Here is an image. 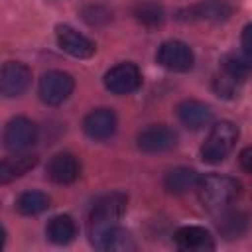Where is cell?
<instances>
[{"mask_svg": "<svg viewBox=\"0 0 252 252\" xmlns=\"http://www.w3.org/2000/svg\"><path fill=\"white\" fill-rule=\"evenodd\" d=\"M199 199L205 209L209 211H222L226 209L240 193V185L236 179L228 175H207L199 183Z\"/></svg>", "mask_w": 252, "mask_h": 252, "instance_id": "1", "label": "cell"}, {"mask_svg": "<svg viewBox=\"0 0 252 252\" xmlns=\"http://www.w3.org/2000/svg\"><path fill=\"white\" fill-rule=\"evenodd\" d=\"M128 197L124 193H108L94 201L91 217H89V230L91 238L98 236L108 226L116 224V220L126 213Z\"/></svg>", "mask_w": 252, "mask_h": 252, "instance_id": "2", "label": "cell"}, {"mask_svg": "<svg viewBox=\"0 0 252 252\" xmlns=\"http://www.w3.org/2000/svg\"><path fill=\"white\" fill-rule=\"evenodd\" d=\"M236 140H238V128L232 122H228V120L217 122L211 128V132H209V136H207V140H205V144L201 148L203 161L220 163L232 152Z\"/></svg>", "mask_w": 252, "mask_h": 252, "instance_id": "3", "label": "cell"}, {"mask_svg": "<svg viewBox=\"0 0 252 252\" xmlns=\"http://www.w3.org/2000/svg\"><path fill=\"white\" fill-rule=\"evenodd\" d=\"M248 71H250V59L248 57H236V55L226 57L222 63V71L215 77V83H213L217 94L222 98H232L238 93Z\"/></svg>", "mask_w": 252, "mask_h": 252, "instance_id": "4", "label": "cell"}, {"mask_svg": "<svg viewBox=\"0 0 252 252\" xmlns=\"http://www.w3.org/2000/svg\"><path fill=\"white\" fill-rule=\"evenodd\" d=\"M73 89H75L73 77L63 71H49L39 81V96L49 106L63 104L71 96Z\"/></svg>", "mask_w": 252, "mask_h": 252, "instance_id": "5", "label": "cell"}, {"mask_svg": "<svg viewBox=\"0 0 252 252\" xmlns=\"http://www.w3.org/2000/svg\"><path fill=\"white\" fill-rule=\"evenodd\" d=\"M156 59L161 67H165L167 71H175V73L189 71L193 67V61H195L191 47L183 41H177V39L163 41L158 49Z\"/></svg>", "mask_w": 252, "mask_h": 252, "instance_id": "6", "label": "cell"}, {"mask_svg": "<svg viewBox=\"0 0 252 252\" xmlns=\"http://www.w3.org/2000/svg\"><path fill=\"white\" fill-rule=\"evenodd\" d=\"M37 140V126L24 116L12 118L4 128V146L10 152H24Z\"/></svg>", "mask_w": 252, "mask_h": 252, "instance_id": "7", "label": "cell"}, {"mask_svg": "<svg viewBox=\"0 0 252 252\" xmlns=\"http://www.w3.org/2000/svg\"><path fill=\"white\" fill-rule=\"evenodd\" d=\"M142 85V73L134 63H118L104 75V87L114 94L134 93Z\"/></svg>", "mask_w": 252, "mask_h": 252, "instance_id": "8", "label": "cell"}, {"mask_svg": "<svg viewBox=\"0 0 252 252\" xmlns=\"http://www.w3.org/2000/svg\"><path fill=\"white\" fill-rule=\"evenodd\" d=\"M32 83V71L20 63V61H8L2 67L0 73V91L4 96L12 98V96H20L28 91Z\"/></svg>", "mask_w": 252, "mask_h": 252, "instance_id": "9", "label": "cell"}, {"mask_svg": "<svg viewBox=\"0 0 252 252\" xmlns=\"http://www.w3.org/2000/svg\"><path fill=\"white\" fill-rule=\"evenodd\" d=\"M177 136L171 128L163 126V124H154L148 126L146 130H142L138 134V148L146 154H161L167 152L175 146Z\"/></svg>", "mask_w": 252, "mask_h": 252, "instance_id": "10", "label": "cell"}, {"mask_svg": "<svg viewBox=\"0 0 252 252\" xmlns=\"http://www.w3.org/2000/svg\"><path fill=\"white\" fill-rule=\"evenodd\" d=\"M187 16H181L185 20H197V22H211V24H219L230 18L232 14V4L226 0H203L191 8H187L185 12Z\"/></svg>", "mask_w": 252, "mask_h": 252, "instance_id": "11", "label": "cell"}, {"mask_svg": "<svg viewBox=\"0 0 252 252\" xmlns=\"http://www.w3.org/2000/svg\"><path fill=\"white\" fill-rule=\"evenodd\" d=\"M57 43L65 53H69L71 57H77V59H87L96 49L89 37H85L71 26H57Z\"/></svg>", "mask_w": 252, "mask_h": 252, "instance_id": "12", "label": "cell"}, {"mask_svg": "<svg viewBox=\"0 0 252 252\" xmlns=\"http://www.w3.org/2000/svg\"><path fill=\"white\" fill-rule=\"evenodd\" d=\"M83 130L93 140H106L116 130V114L110 108H96L85 116Z\"/></svg>", "mask_w": 252, "mask_h": 252, "instance_id": "13", "label": "cell"}, {"mask_svg": "<svg viewBox=\"0 0 252 252\" xmlns=\"http://www.w3.org/2000/svg\"><path fill=\"white\" fill-rule=\"evenodd\" d=\"M81 173V165L73 154H55L47 163V177L57 185L73 183Z\"/></svg>", "mask_w": 252, "mask_h": 252, "instance_id": "14", "label": "cell"}, {"mask_svg": "<svg viewBox=\"0 0 252 252\" xmlns=\"http://www.w3.org/2000/svg\"><path fill=\"white\" fill-rule=\"evenodd\" d=\"M177 116L183 126L191 130H199V128H205L213 120V110L209 104L201 100H183L177 106Z\"/></svg>", "mask_w": 252, "mask_h": 252, "instance_id": "15", "label": "cell"}, {"mask_svg": "<svg viewBox=\"0 0 252 252\" xmlns=\"http://www.w3.org/2000/svg\"><path fill=\"white\" fill-rule=\"evenodd\" d=\"M93 244L100 250H110V252H126V250H134L136 244L130 236V232L122 226H108L106 230H102L98 236L93 238Z\"/></svg>", "mask_w": 252, "mask_h": 252, "instance_id": "16", "label": "cell"}, {"mask_svg": "<svg viewBox=\"0 0 252 252\" xmlns=\"http://www.w3.org/2000/svg\"><path fill=\"white\" fill-rule=\"evenodd\" d=\"M201 179L203 177L191 167H175V169L167 171V175L163 179V185L169 193L183 195V193H189V191H197Z\"/></svg>", "mask_w": 252, "mask_h": 252, "instance_id": "17", "label": "cell"}, {"mask_svg": "<svg viewBox=\"0 0 252 252\" xmlns=\"http://www.w3.org/2000/svg\"><path fill=\"white\" fill-rule=\"evenodd\" d=\"M175 242L183 250H193V252H203V250H213V238L211 234L201 228V226H181L175 232Z\"/></svg>", "mask_w": 252, "mask_h": 252, "instance_id": "18", "label": "cell"}, {"mask_svg": "<svg viewBox=\"0 0 252 252\" xmlns=\"http://www.w3.org/2000/svg\"><path fill=\"white\" fill-rule=\"evenodd\" d=\"M37 163V156H16V158H8L0 163V181L2 183H10L16 177H22L24 173H28L30 169H33Z\"/></svg>", "mask_w": 252, "mask_h": 252, "instance_id": "19", "label": "cell"}, {"mask_svg": "<svg viewBox=\"0 0 252 252\" xmlns=\"http://www.w3.org/2000/svg\"><path fill=\"white\" fill-rule=\"evenodd\" d=\"M45 232L53 244H69L77 234V226L69 215H57L49 220Z\"/></svg>", "mask_w": 252, "mask_h": 252, "instance_id": "20", "label": "cell"}, {"mask_svg": "<svg viewBox=\"0 0 252 252\" xmlns=\"http://www.w3.org/2000/svg\"><path fill=\"white\" fill-rule=\"evenodd\" d=\"M217 228L219 232L224 236V238H238L246 232L248 228V219L244 213H238V211H226L219 217V222H217Z\"/></svg>", "mask_w": 252, "mask_h": 252, "instance_id": "21", "label": "cell"}, {"mask_svg": "<svg viewBox=\"0 0 252 252\" xmlns=\"http://www.w3.org/2000/svg\"><path fill=\"white\" fill-rule=\"evenodd\" d=\"M47 207H49V197L45 193H39V191H26L18 197V203H16L18 213L26 215V217L39 215Z\"/></svg>", "mask_w": 252, "mask_h": 252, "instance_id": "22", "label": "cell"}, {"mask_svg": "<svg viewBox=\"0 0 252 252\" xmlns=\"http://www.w3.org/2000/svg\"><path fill=\"white\" fill-rule=\"evenodd\" d=\"M134 16H136V20L142 26H146L150 30L152 28H159L163 24V20H165L163 8L159 4H156V2H142V4H138L136 10H134Z\"/></svg>", "mask_w": 252, "mask_h": 252, "instance_id": "23", "label": "cell"}, {"mask_svg": "<svg viewBox=\"0 0 252 252\" xmlns=\"http://www.w3.org/2000/svg\"><path fill=\"white\" fill-rule=\"evenodd\" d=\"M242 47H244L246 57H248L250 63H252V24H248V26L242 30Z\"/></svg>", "mask_w": 252, "mask_h": 252, "instance_id": "24", "label": "cell"}, {"mask_svg": "<svg viewBox=\"0 0 252 252\" xmlns=\"http://www.w3.org/2000/svg\"><path fill=\"white\" fill-rule=\"evenodd\" d=\"M240 165L246 173H252V148H244L240 152Z\"/></svg>", "mask_w": 252, "mask_h": 252, "instance_id": "25", "label": "cell"}]
</instances>
